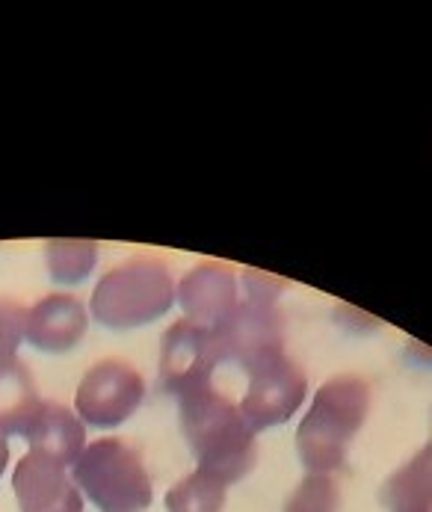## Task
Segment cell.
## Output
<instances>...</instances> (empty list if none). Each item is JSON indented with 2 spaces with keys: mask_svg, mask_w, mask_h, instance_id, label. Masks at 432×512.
<instances>
[{
  "mask_svg": "<svg viewBox=\"0 0 432 512\" xmlns=\"http://www.w3.org/2000/svg\"><path fill=\"white\" fill-rule=\"evenodd\" d=\"M178 409L184 439L199 459V471L228 486L243 480L255 468V433L243 421L240 409L228 397H222L214 385L178 394Z\"/></svg>",
  "mask_w": 432,
  "mask_h": 512,
  "instance_id": "cell-1",
  "label": "cell"
},
{
  "mask_svg": "<svg viewBox=\"0 0 432 512\" xmlns=\"http://www.w3.org/2000/svg\"><path fill=\"white\" fill-rule=\"evenodd\" d=\"M370 412V385L356 373H341L314 394L308 415L296 430V450L311 474L344 468L347 447Z\"/></svg>",
  "mask_w": 432,
  "mask_h": 512,
  "instance_id": "cell-2",
  "label": "cell"
},
{
  "mask_svg": "<svg viewBox=\"0 0 432 512\" xmlns=\"http://www.w3.org/2000/svg\"><path fill=\"white\" fill-rule=\"evenodd\" d=\"M240 282L243 299L231 320L216 332V341L222 362H237L249 373L276 356H285V317L276 305L285 282L258 270H243Z\"/></svg>",
  "mask_w": 432,
  "mask_h": 512,
  "instance_id": "cell-3",
  "label": "cell"
},
{
  "mask_svg": "<svg viewBox=\"0 0 432 512\" xmlns=\"http://www.w3.org/2000/svg\"><path fill=\"white\" fill-rule=\"evenodd\" d=\"M175 302V282L160 258H131L95 285L92 317L107 329H137L163 317Z\"/></svg>",
  "mask_w": 432,
  "mask_h": 512,
  "instance_id": "cell-4",
  "label": "cell"
},
{
  "mask_svg": "<svg viewBox=\"0 0 432 512\" xmlns=\"http://www.w3.org/2000/svg\"><path fill=\"white\" fill-rule=\"evenodd\" d=\"M74 486L101 512H145L151 507V477L134 447L98 439L77 456Z\"/></svg>",
  "mask_w": 432,
  "mask_h": 512,
  "instance_id": "cell-5",
  "label": "cell"
},
{
  "mask_svg": "<svg viewBox=\"0 0 432 512\" xmlns=\"http://www.w3.org/2000/svg\"><path fill=\"white\" fill-rule=\"evenodd\" d=\"M0 427L6 436H24L30 450L69 468L86 447V430L72 415V409L60 403H45L36 394L24 397L12 409L0 412Z\"/></svg>",
  "mask_w": 432,
  "mask_h": 512,
  "instance_id": "cell-6",
  "label": "cell"
},
{
  "mask_svg": "<svg viewBox=\"0 0 432 512\" xmlns=\"http://www.w3.org/2000/svg\"><path fill=\"white\" fill-rule=\"evenodd\" d=\"M145 382L140 370L119 359H104L86 370L77 385L74 412L98 430L125 424L143 403Z\"/></svg>",
  "mask_w": 432,
  "mask_h": 512,
  "instance_id": "cell-7",
  "label": "cell"
},
{
  "mask_svg": "<svg viewBox=\"0 0 432 512\" xmlns=\"http://www.w3.org/2000/svg\"><path fill=\"white\" fill-rule=\"evenodd\" d=\"M222 365V350L216 332L178 320L166 329L160 341V385L169 394H184L202 385H211L216 367Z\"/></svg>",
  "mask_w": 432,
  "mask_h": 512,
  "instance_id": "cell-8",
  "label": "cell"
},
{
  "mask_svg": "<svg viewBox=\"0 0 432 512\" xmlns=\"http://www.w3.org/2000/svg\"><path fill=\"white\" fill-rule=\"evenodd\" d=\"M305 400V373L290 362L288 353L249 370V391L237 406L252 433L290 421Z\"/></svg>",
  "mask_w": 432,
  "mask_h": 512,
  "instance_id": "cell-9",
  "label": "cell"
},
{
  "mask_svg": "<svg viewBox=\"0 0 432 512\" xmlns=\"http://www.w3.org/2000/svg\"><path fill=\"white\" fill-rule=\"evenodd\" d=\"M178 302L190 323L219 332L237 311V273L225 261L196 264L178 285Z\"/></svg>",
  "mask_w": 432,
  "mask_h": 512,
  "instance_id": "cell-10",
  "label": "cell"
},
{
  "mask_svg": "<svg viewBox=\"0 0 432 512\" xmlns=\"http://www.w3.org/2000/svg\"><path fill=\"white\" fill-rule=\"evenodd\" d=\"M12 489L21 512H83L80 489L66 477V468L33 450L15 465Z\"/></svg>",
  "mask_w": 432,
  "mask_h": 512,
  "instance_id": "cell-11",
  "label": "cell"
},
{
  "mask_svg": "<svg viewBox=\"0 0 432 512\" xmlns=\"http://www.w3.org/2000/svg\"><path fill=\"white\" fill-rule=\"evenodd\" d=\"M86 311L69 293H51L27 311L24 341L42 353H66L86 335Z\"/></svg>",
  "mask_w": 432,
  "mask_h": 512,
  "instance_id": "cell-12",
  "label": "cell"
},
{
  "mask_svg": "<svg viewBox=\"0 0 432 512\" xmlns=\"http://www.w3.org/2000/svg\"><path fill=\"white\" fill-rule=\"evenodd\" d=\"M24 323H27V308L15 299L0 296V412L36 394L27 370L15 356L24 338Z\"/></svg>",
  "mask_w": 432,
  "mask_h": 512,
  "instance_id": "cell-13",
  "label": "cell"
},
{
  "mask_svg": "<svg viewBox=\"0 0 432 512\" xmlns=\"http://www.w3.org/2000/svg\"><path fill=\"white\" fill-rule=\"evenodd\" d=\"M430 444L403 468H397L379 489V501L388 512H430Z\"/></svg>",
  "mask_w": 432,
  "mask_h": 512,
  "instance_id": "cell-14",
  "label": "cell"
},
{
  "mask_svg": "<svg viewBox=\"0 0 432 512\" xmlns=\"http://www.w3.org/2000/svg\"><path fill=\"white\" fill-rule=\"evenodd\" d=\"M45 261H48V273H51L54 282L80 285L92 273V267L98 261V243L69 240V237L48 240L45 243Z\"/></svg>",
  "mask_w": 432,
  "mask_h": 512,
  "instance_id": "cell-15",
  "label": "cell"
},
{
  "mask_svg": "<svg viewBox=\"0 0 432 512\" xmlns=\"http://www.w3.org/2000/svg\"><path fill=\"white\" fill-rule=\"evenodd\" d=\"M222 507H225V483H219L205 471L187 474L166 492L169 512H222Z\"/></svg>",
  "mask_w": 432,
  "mask_h": 512,
  "instance_id": "cell-16",
  "label": "cell"
},
{
  "mask_svg": "<svg viewBox=\"0 0 432 512\" xmlns=\"http://www.w3.org/2000/svg\"><path fill=\"white\" fill-rule=\"evenodd\" d=\"M341 489L329 474H308L290 495L285 512H338Z\"/></svg>",
  "mask_w": 432,
  "mask_h": 512,
  "instance_id": "cell-17",
  "label": "cell"
},
{
  "mask_svg": "<svg viewBox=\"0 0 432 512\" xmlns=\"http://www.w3.org/2000/svg\"><path fill=\"white\" fill-rule=\"evenodd\" d=\"M6 462H9V436H6L3 427H0V477H3V471H6Z\"/></svg>",
  "mask_w": 432,
  "mask_h": 512,
  "instance_id": "cell-18",
  "label": "cell"
}]
</instances>
